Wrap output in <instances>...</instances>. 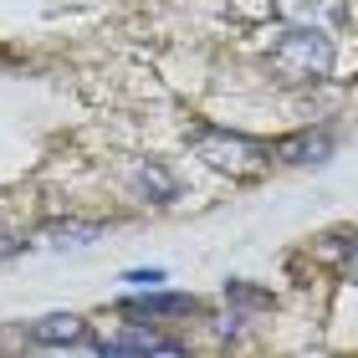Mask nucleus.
<instances>
[{"label":"nucleus","mask_w":358,"mask_h":358,"mask_svg":"<svg viewBox=\"0 0 358 358\" xmlns=\"http://www.w3.org/2000/svg\"><path fill=\"white\" fill-rule=\"evenodd\" d=\"M333 67H338L333 31L317 26H282L276 41L266 46V72L287 87H317L333 77Z\"/></svg>","instance_id":"obj_1"},{"label":"nucleus","mask_w":358,"mask_h":358,"mask_svg":"<svg viewBox=\"0 0 358 358\" xmlns=\"http://www.w3.org/2000/svg\"><path fill=\"white\" fill-rule=\"evenodd\" d=\"M189 149L200 164H210L215 174H231V179H251L271 164V143L241 134V128H220V123H194Z\"/></svg>","instance_id":"obj_2"},{"label":"nucleus","mask_w":358,"mask_h":358,"mask_svg":"<svg viewBox=\"0 0 358 358\" xmlns=\"http://www.w3.org/2000/svg\"><path fill=\"white\" fill-rule=\"evenodd\" d=\"M118 313L123 317H134V322H164V317H194V313H205V302L194 297V292H164V287H138V297H123L118 302Z\"/></svg>","instance_id":"obj_3"},{"label":"nucleus","mask_w":358,"mask_h":358,"mask_svg":"<svg viewBox=\"0 0 358 358\" xmlns=\"http://www.w3.org/2000/svg\"><path fill=\"white\" fill-rule=\"evenodd\" d=\"M92 353H103V358H134V353H164V358H179V353H189V343H185V338L154 333V322H149V328H128L123 338H92Z\"/></svg>","instance_id":"obj_4"},{"label":"nucleus","mask_w":358,"mask_h":358,"mask_svg":"<svg viewBox=\"0 0 358 358\" xmlns=\"http://www.w3.org/2000/svg\"><path fill=\"white\" fill-rule=\"evenodd\" d=\"M31 343L36 348H92V322L83 313H52L31 322Z\"/></svg>","instance_id":"obj_5"},{"label":"nucleus","mask_w":358,"mask_h":358,"mask_svg":"<svg viewBox=\"0 0 358 358\" xmlns=\"http://www.w3.org/2000/svg\"><path fill=\"white\" fill-rule=\"evenodd\" d=\"M271 10L282 15V26H317V31H338L348 21V0H271Z\"/></svg>","instance_id":"obj_6"},{"label":"nucleus","mask_w":358,"mask_h":358,"mask_svg":"<svg viewBox=\"0 0 358 358\" xmlns=\"http://www.w3.org/2000/svg\"><path fill=\"white\" fill-rule=\"evenodd\" d=\"M333 149H338L333 128H302V134L271 143V159H282V164H328Z\"/></svg>","instance_id":"obj_7"},{"label":"nucleus","mask_w":358,"mask_h":358,"mask_svg":"<svg viewBox=\"0 0 358 358\" xmlns=\"http://www.w3.org/2000/svg\"><path fill=\"white\" fill-rule=\"evenodd\" d=\"M134 194H138V200H149V205H169L179 194V179L159 164V159H149V164L134 169Z\"/></svg>","instance_id":"obj_8"},{"label":"nucleus","mask_w":358,"mask_h":358,"mask_svg":"<svg viewBox=\"0 0 358 358\" xmlns=\"http://www.w3.org/2000/svg\"><path fill=\"white\" fill-rule=\"evenodd\" d=\"M97 236H103L97 220H46L41 225V241H52V246H87Z\"/></svg>","instance_id":"obj_9"},{"label":"nucleus","mask_w":358,"mask_h":358,"mask_svg":"<svg viewBox=\"0 0 358 358\" xmlns=\"http://www.w3.org/2000/svg\"><path fill=\"white\" fill-rule=\"evenodd\" d=\"M220 292H225V302H231V307H241V313H266V307H276V297H271L266 287L236 282V276H231V282H225Z\"/></svg>","instance_id":"obj_10"},{"label":"nucleus","mask_w":358,"mask_h":358,"mask_svg":"<svg viewBox=\"0 0 358 358\" xmlns=\"http://www.w3.org/2000/svg\"><path fill=\"white\" fill-rule=\"evenodd\" d=\"M123 282L128 287H159V282H169V271L164 266H134V271H123Z\"/></svg>","instance_id":"obj_11"},{"label":"nucleus","mask_w":358,"mask_h":358,"mask_svg":"<svg viewBox=\"0 0 358 358\" xmlns=\"http://www.w3.org/2000/svg\"><path fill=\"white\" fill-rule=\"evenodd\" d=\"M241 328H246V313H241V307H231V313H220V317H215V333H220V338H231V343L241 338Z\"/></svg>","instance_id":"obj_12"},{"label":"nucleus","mask_w":358,"mask_h":358,"mask_svg":"<svg viewBox=\"0 0 358 358\" xmlns=\"http://www.w3.org/2000/svg\"><path fill=\"white\" fill-rule=\"evenodd\" d=\"M26 246V241H15L10 231H0V262H6V256H15V251H21Z\"/></svg>","instance_id":"obj_13"},{"label":"nucleus","mask_w":358,"mask_h":358,"mask_svg":"<svg viewBox=\"0 0 358 358\" xmlns=\"http://www.w3.org/2000/svg\"><path fill=\"white\" fill-rule=\"evenodd\" d=\"M348 276H353V282H358V236L348 241Z\"/></svg>","instance_id":"obj_14"}]
</instances>
